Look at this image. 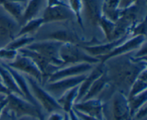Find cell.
<instances>
[{"label": "cell", "instance_id": "cell-8", "mask_svg": "<svg viewBox=\"0 0 147 120\" xmlns=\"http://www.w3.org/2000/svg\"><path fill=\"white\" fill-rule=\"evenodd\" d=\"M5 63L10 68L23 74L32 76L41 85L42 83V74L35 63L30 58L18 53L14 60Z\"/></svg>", "mask_w": 147, "mask_h": 120}, {"label": "cell", "instance_id": "cell-34", "mask_svg": "<svg viewBox=\"0 0 147 120\" xmlns=\"http://www.w3.org/2000/svg\"><path fill=\"white\" fill-rule=\"evenodd\" d=\"M47 7H55V6H68L66 2L63 0H46Z\"/></svg>", "mask_w": 147, "mask_h": 120}, {"label": "cell", "instance_id": "cell-5", "mask_svg": "<svg viewBox=\"0 0 147 120\" xmlns=\"http://www.w3.org/2000/svg\"><path fill=\"white\" fill-rule=\"evenodd\" d=\"M7 104L6 108L12 112L17 119L20 117L28 115L38 118L40 120H45L42 109L33 105L22 96L14 93H9L7 96Z\"/></svg>", "mask_w": 147, "mask_h": 120}, {"label": "cell", "instance_id": "cell-11", "mask_svg": "<svg viewBox=\"0 0 147 120\" xmlns=\"http://www.w3.org/2000/svg\"><path fill=\"white\" fill-rule=\"evenodd\" d=\"M50 40L60 42L61 43H72V44L81 45L86 40L80 37L77 32L70 27H63L57 28L49 33H46L40 40Z\"/></svg>", "mask_w": 147, "mask_h": 120}, {"label": "cell", "instance_id": "cell-15", "mask_svg": "<svg viewBox=\"0 0 147 120\" xmlns=\"http://www.w3.org/2000/svg\"><path fill=\"white\" fill-rule=\"evenodd\" d=\"M45 24L68 21L75 18V15L69 6L46 7L42 16Z\"/></svg>", "mask_w": 147, "mask_h": 120}, {"label": "cell", "instance_id": "cell-26", "mask_svg": "<svg viewBox=\"0 0 147 120\" xmlns=\"http://www.w3.org/2000/svg\"><path fill=\"white\" fill-rule=\"evenodd\" d=\"M146 69L142 71L136 80L131 85L127 95V98L132 97L146 90L147 88V71Z\"/></svg>", "mask_w": 147, "mask_h": 120}, {"label": "cell", "instance_id": "cell-38", "mask_svg": "<svg viewBox=\"0 0 147 120\" xmlns=\"http://www.w3.org/2000/svg\"><path fill=\"white\" fill-rule=\"evenodd\" d=\"M7 97H6L5 99H3L2 101L0 102V116H1V113H2L4 108L6 107V106H7Z\"/></svg>", "mask_w": 147, "mask_h": 120}, {"label": "cell", "instance_id": "cell-13", "mask_svg": "<svg viewBox=\"0 0 147 120\" xmlns=\"http://www.w3.org/2000/svg\"><path fill=\"white\" fill-rule=\"evenodd\" d=\"M146 42V36L139 35L134 36V37H129L125 41H123L121 44L117 46L109 55L103 58H99V60H100V63H103L111 58L133 53L138 48H139Z\"/></svg>", "mask_w": 147, "mask_h": 120}, {"label": "cell", "instance_id": "cell-3", "mask_svg": "<svg viewBox=\"0 0 147 120\" xmlns=\"http://www.w3.org/2000/svg\"><path fill=\"white\" fill-rule=\"evenodd\" d=\"M60 58L63 61V67L79 63L97 64L100 60L88 54L81 46L72 43H63L60 49Z\"/></svg>", "mask_w": 147, "mask_h": 120}, {"label": "cell", "instance_id": "cell-10", "mask_svg": "<svg viewBox=\"0 0 147 120\" xmlns=\"http://www.w3.org/2000/svg\"><path fill=\"white\" fill-rule=\"evenodd\" d=\"M18 53L30 58L37 65V66L39 68L42 74L43 81L42 86L47 83L49 77L57 69L60 68L53 65V63L47 58L45 57L44 56L34 51V50H29V49L24 47V48L19 50Z\"/></svg>", "mask_w": 147, "mask_h": 120}, {"label": "cell", "instance_id": "cell-27", "mask_svg": "<svg viewBox=\"0 0 147 120\" xmlns=\"http://www.w3.org/2000/svg\"><path fill=\"white\" fill-rule=\"evenodd\" d=\"M44 24L45 22L42 17H37L35 18L32 19V20L26 22L23 25H22L17 37L24 35H31L35 32L38 31Z\"/></svg>", "mask_w": 147, "mask_h": 120}, {"label": "cell", "instance_id": "cell-22", "mask_svg": "<svg viewBox=\"0 0 147 120\" xmlns=\"http://www.w3.org/2000/svg\"><path fill=\"white\" fill-rule=\"evenodd\" d=\"M27 3L18 2V1H6L2 7L13 18L15 19L21 26L22 25V18L24 15Z\"/></svg>", "mask_w": 147, "mask_h": 120}, {"label": "cell", "instance_id": "cell-19", "mask_svg": "<svg viewBox=\"0 0 147 120\" xmlns=\"http://www.w3.org/2000/svg\"><path fill=\"white\" fill-rule=\"evenodd\" d=\"M1 63L3 66H5L7 68V70L10 72L11 76L14 78L16 83H17V86H18L20 90L21 91V92L22 93L24 99L27 101H28V102H30L31 104H32L33 105L37 106V107L42 109L41 106H40V105L39 104L38 102L36 101V99H34V96L32 94L31 92H30V87H29V85L28 83H27V80H26L25 77H24V74H23V73H21L20 72L14 70V69L11 68H10L9 66H7L5 63L1 62Z\"/></svg>", "mask_w": 147, "mask_h": 120}, {"label": "cell", "instance_id": "cell-20", "mask_svg": "<svg viewBox=\"0 0 147 120\" xmlns=\"http://www.w3.org/2000/svg\"><path fill=\"white\" fill-rule=\"evenodd\" d=\"M120 0H104L102 7V15L116 22L121 15L122 9L119 8Z\"/></svg>", "mask_w": 147, "mask_h": 120}, {"label": "cell", "instance_id": "cell-17", "mask_svg": "<svg viewBox=\"0 0 147 120\" xmlns=\"http://www.w3.org/2000/svg\"><path fill=\"white\" fill-rule=\"evenodd\" d=\"M104 0H82L83 12L88 22L97 26L98 21L102 16V7Z\"/></svg>", "mask_w": 147, "mask_h": 120}, {"label": "cell", "instance_id": "cell-24", "mask_svg": "<svg viewBox=\"0 0 147 120\" xmlns=\"http://www.w3.org/2000/svg\"><path fill=\"white\" fill-rule=\"evenodd\" d=\"M45 0H28L26 4L24 15L22 18V25L29 20L38 17V14L42 8Z\"/></svg>", "mask_w": 147, "mask_h": 120}, {"label": "cell", "instance_id": "cell-7", "mask_svg": "<svg viewBox=\"0 0 147 120\" xmlns=\"http://www.w3.org/2000/svg\"><path fill=\"white\" fill-rule=\"evenodd\" d=\"M21 24L0 6V48L4 47L17 37Z\"/></svg>", "mask_w": 147, "mask_h": 120}, {"label": "cell", "instance_id": "cell-32", "mask_svg": "<svg viewBox=\"0 0 147 120\" xmlns=\"http://www.w3.org/2000/svg\"><path fill=\"white\" fill-rule=\"evenodd\" d=\"M17 54H18V51H16V50H10L5 47L0 48V59L9 60V62L14 60Z\"/></svg>", "mask_w": 147, "mask_h": 120}, {"label": "cell", "instance_id": "cell-23", "mask_svg": "<svg viewBox=\"0 0 147 120\" xmlns=\"http://www.w3.org/2000/svg\"><path fill=\"white\" fill-rule=\"evenodd\" d=\"M0 78H1V82L5 85L6 87L9 90L11 93H14L24 98L22 93L17 86L13 76H11L10 72L7 70V68L3 66L1 63H0Z\"/></svg>", "mask_w": 147, "mask_h": 120}, {"label": "cell", "instance_id": "cell-6", "mask_svg": "<svg viewBox=\"0 0 147 120\" xmlns=\"http://www.w3.org/2000/svg\"><path fill=\"white\" fill-rule=\"evenodd\" d=\"M63 43L50 40L34 41L25 48L34 50L47 58L55 66L63 67V61L60 58V49Z\"/></svg>", "mask_w": 147, "mask_h": 120}, {"label": "cell", "instance_id": "cell-14", "mask_svg": "<svg viewBox=\"0 0 147 120\" xmlns=\"http://www.w3.org/2000/svg\"><path fill=\"white\" fill-rule=\"evenodd\" d=\"M96 64L90 63H79L63 66L57 69L49 77L47 82H53L65 78L73 77L83 74H87L94 68Z\"/></svg>", "mask_w": 147, "mask_h": 120}, {"label": "cell", "instance_id": "cell-1", "mask_svg": "<svg viewBox=\"0 0 147 120\" xmlns=\"http://www.w3.org/2000/svg\"><path fill=\"white\" fill-rule=\"evenodd\" d=\"M146 60H136L132 53L111 58L103 63L111 84L127 96L130 88L141 72L147 68Z\"/></svg>", "mask_w": 147, "mask_h": 120}, {"label": "cell", "instance_id": "cell-2", "mask_svg": "<svg viewBox=\"0 0 147 120\" xmlns=\"http://www.w3.org/2000/svg\"><path fill=\"white\" fill-rule=\"evenodd\" d=\"M104 120H131L127 96L116 91L111 98L103 102Z\"/></svg>", "mask_w": 147, "mask_h": 120}, {"label": "cell", "instance_id": "cell-12", "mask_svg": "<svg viewBox=\"0 0 147 120\" xmlns=\"http://www.w3.org/2000/svg\"><path fill=\"white\" fill-rule=\"evenodd\" d=\"M129 37V35H125L121 36L116 40L111 42H100L98 41L96 44L88 45H79L81 46L82 48L90 56L96 57L97 58H100L109 55L111 52L113 51L117 46L121 44L123 41Z\"/></svg>", "mask_w": 147, "mask_h": 120}, {"label": "cell", "instance_id": "cell-37", "mask_svg": "<svg viewBox=\"0 0 147 120\" xmlns=\"http://www.w3.org/2000/svg\"><path fill=\"white\" fill-rule=\"evenodd\" d=\"M11 92H9L8 89L5 86V85L0 81V94H4L6 96L9 94Z\"/></svg>", "mask_w": 147, "mask_h": 120}, {"label": "cell", "instance_id": "cell-42", "mask_svg": "<svg viewBox=\"0 0 147 120\" xmlns=\"http://www.w3.org/2000/svg\"><path fill=\"white\" fill-rule=\"evenodd\" d=\"M6 97H7V96H6V95H4V94H0V102H1V101H2L3 99H5Z\"/></svg>", "mask_w": 147, "mask_h": 120}, {"label": "cell", "instance_id": "cell-21", "mask_svg": "<svg viewBox=\"0 0 147 120\" xmlns=\"http://www.w3.org/2000/svg\"><path fill=\"white\" fill-rule=\"evenodd\" d=\"M78 89L79 86H75L65 92L61 96L57 99V102L64 112L69 113L73 109V104L76 103V98L78 94Z\"/></svg>", "mask_w": 147, "mask_h": 120}, {"label": "cell", "instance_id": "cell-40", "mask_svg": "<svg viewBox=\"0 0 147 120\" xmlns=\"http://www.w3.org/2000/svg\"><path fill=\"white\" fill-rule=\"evenodd\" d=\"M68 114H69V116H70V120H80V119H79L78 117L76 115V114L75 113V112L73 110V109H72V110L70 111Z\"/></svg>", "mask_w": 147, "mask_h": 120}, {"label": "cell", "instance_id": "cell-16", "mask_svg": "<svg viewBox=\"0 0 147 120\" xmlns=\"http://www.w3.org/2000/svg\"><path fill=\"white\" fill-rule=\"evenodd\" d=\"M73 109L90 117L104 120L103 118V102L98 99H90L80 101L73 104Z\"/></svg>", "mask_w": 147, "mask_h": 120}, {"label": "cell", "instance_id": "cell-41", "mask_svg": "<svg viewBox=\"0 0 147 120\" xmlns=\"http://www.w3.org/2000/svg\"><path fill=\"white\" fill-rule=\"evenodd\" d=\"M63 120H70V116H69L68 113L64 112V119H63Z\"/></svg>", "mask_w": 147, "mask_h": 120}, {"label": "cell", "instance_id": "cell-25", "mask_svg": "<svg viewBox=\"0 0 147 120\" xmlns=\"http://www.w3.org/2000/svg\"><path fill=\"white\" fill-rule=\"evenodd\" d=\"M97 26H98L102 31L103 32V34L105 36V40L106 42H111L113 40H116V23L111 20H109L102 15L99 18L98 21Z\"/></svg>", "mask_w": 147, "mask_h": 120}, {"label": "cell", "instance_id": "cell-35", "mask_svg": "<svg viewBox=\"0 0 147 120\" xmlns=\"http://www.w3.org/2000/svg\"><path fill=\"white\" fill-rule=\"evenodd\" d=\"M64 114H61L60 112H53L50 113L47 120H63Z\"/></svg>", "mask_w": 147, "mask_h": 120}, {"label": "cell", "instance_id": "cell-9", "mask_svg": "<svg viewBox=\"0 0 147 120\" xmlns=\"http://www.w3.org/2000/svg\"><path fill=\"white\" fill-rule=\"evenodd\" d=\"M87 74L65 78L53 82H47L42 86L47 92H49L53 97L57 99L67 91L70 90L75 86H79L86 79Z\"/></svg>", "mask_w": 147, "mask_h": 120}, {"label": "cell", "instance_id": "cell-39", "mask_svg": "<svg viewBox=\"0 0 147 120\" xmlns=\"http://www.w3.org/2000/svg\"><path fill=\"white\" fill-rule=\"evenodd\" d=\"M16 120H40V119H38V118H37V117H34L26 115V116L20 117L17 118Z\"/></svg>", "mask_w": 147, "mask_h": 120}, {"label": "cell", "instance_id": "cell-30", "mask_svg": "<svg viewBox=\"0 0 147 120\" xmlns=\"http://www.w3.org/2000/svg\"><path fill=\"white\" fill-rule=\"evenodd\" d=\"M69 7L75 15L76 22L82 30L84 29L83 21V1L82 0H68Z\"/></svg>", "mask_w": 147, "mask_h": 120}, {"label": "cell", "instance_id": "cell-28", "mask_svg": "<svg viewBox=\"0 0 147 120\" xmlns=\"http://www.w3.org/2000/svg\"><path fill=\"white\" fill-rule=\"evenodd\" d=\"M34 40L35 38L34 37H32V35H28L18 36V37H16L14 40H11L10 43H9L5 46V47L10 49V50L18 51L20 49L24 48L27 45L31 44L32 43L35 41Z\"/></svg>", "mask_w": 147, "mask_h": 120}, {"label": "cell", "instance_id": "cell-18", "mask_svg": "<svg viewBox=\"0 0 147 120\" xmlns=\"http://www.w3.org/2000/svg\"><path fill=\"white\" fill-rule=\"evenodd\" d=\"M105 72L104 64L102 63H98L96 64L93 69L90 71L89 73H88L86 79L83 81L79 85L78 94L76 98V103L81 101L83 98L84 97L85 95L87 94L88 91L90 89L91 85L94 83L95 81L100 77L102 74Z\"/></svg>", "mask_w": 147, "mask_h": 120}, {"label": "cell", "instance_id": "cell-29", "mask_svg": "<svg viewBox=\"0 0 147 120\" xmlns=\"http://www.w3.org/2000/svg\"><path fill=\"white\" fill-rule=\"evenodd\" d=\"M129 102V109H130L131 119L134 114L137 112L139 109H140L144 104L146 103L147 100V92L146 90L139 94L134 96L132 97L127 98Z\"/></svg>", "mask_w": 147, "mask_h": 120}, {"label": "cell", "instance_id": "cell-4", "mask_svg": "<svg viewBox=\"0 0 147 120\" xmlns=\"http://www.w3.org/2000/svg\"><path fill=\"white\" fill-rule=\"evenodd\" d=\"M24 76L28 83L32 94L40 105L42 110L49 114L53 112L63 111L57 99L47 92L35 79L28 75L24 74Z\"/></svg>", "mask_w": 147, "mask_h": 120}, {"label": "cell", "instance_id": "cell-43", "mask_svg": "<svg viewBox=\"0 0 147 120\" xmlns=\"http://www.w3.org/2000/svg\"><path fill=\"white\" fill-rule=\"evenodd\" d=\"M0 81H1V78H0Z\"/></svg>", "mask_w": 147, "mask_h": 120}, {"label": "cell", "instance_id": "cell-36", "mask_svg": "<svg viewBox=\"0 0 147 120\" xmlns=\"http://www.w3.org/2000/svg\"><path fill=\"white\" fill-rule=\"evenodd\" d=\"M73 110L74 111L75 113L76 114V115L78 117L79 119L80 120H100V119H97V118H95V117H90L88 116V115H85V114L81 113V112H78V111L74 110V109H73Z\"/></svg>", "mask_w": 147, "mask_h": 120}, {"label": "cell", "instance_id": "cell-33", "mask_svg": "<svg viewBox=\"0 0 147 120\" xmlns=\"http://www.w3.org/2000/svg\"><path fill=\"white\" fill-rule=\"evenodd\" d=\"M147 113V106L146 103L144 104L140 109L137 110V112L134 114L133 117H131V120H142L145 119L146 117Z\"/></svg>", "mask_w": 147, "mask_h": 120}, {"label": "cell", "instance_id": "cell-31", "mask_svg": "<svg viewBox=\"0 0 147 120\" xmlns=\"http://www.w3.org/2000/svg\"><path fill=\"white\" fill-rule=\"evenodd\" d=\"M129 37L143 35L146 36V17L142 19L140 21L137 22L134 24L129 30L128 33Z\"/></svg>", "mask_w": 147, "mask_h": 120}]
</instances>
